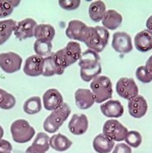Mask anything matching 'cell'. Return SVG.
<instances>
[{
    "label": "cell",
    "mask_w": 152,
    "mask_h": 153,
    "mask_svg": "<svg viewBox=\"0 0 152 153\" xmlns=\"http://www.w3.org/2000/svg\"><path fill=\"white\" fill-rule=\"evenodd\" d=\"M78 65L81 78L85 82H90L102 73L100 56L90 49L85 50L82 54L78 60Z\"/></svg>",
    "instance_id": "obj_1"
},
{
    "label": "cell",
    "mask_w": 152,
    "mask_h": 153,
    "mask_svg": "<svg viewBox=\"0 0 152 153\" xmlns=\"http://www.w3.org/2000/svg\"><path fill=\"white\" fill-rule=\"evenodd\" d=\"M90 89L95 103H102L112 98V83L108 76L100 75L96 76L91 81Z\"/></svg>",
    "instance_id": "obj_2"
},
{
    "label": "cell",
    "mask_w": 152,
    "mask_h": 153,
    "mask_svg": "<svg viewBox=\"0 0 152 153\" xmlns=\"http://www.w3.org/2000/svg\"><path fill=\"white\" fill-rule=\"evenodd\" d=\"M71 113V108L66 103H64L59 108L52 111L43 122V129L47 133L54 134L58 131L65 123Z\"/></svg>",
    "instance_id": "obj_3"
},
{
    "label": "cell",
    "mask_w": 152,
    "mask_h": 153,
    "mask_svg": "<svg viewBox=\"0 0 152 153\" xmlns=\"http://www.w3.org/2000/svg\"><path fill=\"white\" fill-rule=\"evenodd\" d=\"M54 54L59 65L66 68L78 61L82 52L79 42L70 41L64 48L57 51Z\"/></svg>",
    "instance_id": "obj_4"
},
{
    "label": "cell",
    "mask_w": 152,
    "mask_h": 153,
    "mask_svg": "<svg viewBox=\"0 0 152 153\" xmlns=\"http://www.w3.org/2000/svg\"><path fill=\"white\" fill-rule=\"evenodd\" d=\"M109 33L108 30L102 26L90 27V33L85 44L90 50L100 53L108 43Z\"/></svg>",
    "instance_id": "obj_5"
},
{
    "label": "cell",
    "mask_w": 152,
    "mask_h": 153,
    "mask_svg": "<svg viewBox=\"0 0 152 153\" xmlns=\"http://www.w3.org/2000/svg\"><path fill=\"white\" fill-rule=\"evenodd\" d=\"M12 139L17 143H26L35 135V130L24 119H18L12 122L10 127Z\"/></svg>",
    "instance_id": "obj_6"
},
{
    "label": "cell",
    "mask_w": 152,
    "mask_h": 153,
    "mask_svg": "<svg viewBox=\"0 0 152 153\" xmlns=\"http://www.w3.org/2000/svg\"><path fill=\"white\" fill-rule=\"evenodd\" d=\"M128 132L127 128L116 119L108 120L102 126V134L114 142L124 141Z\"/></svg>",
    "instance_id": "obj_7"
},
{
    "label": "cell",
    "mask_w": 152,
    "mask_h": 153,
    "mask_svg": "<svg viewBox=\"0 0 152 153\" xmlns=\"http://www.w3.org/2000/svg\"><path fill=\"white\" fill-rule=\"evenodd\" d=\"M90 27L79 20H72L67 24L65 31L66 36L71 40L82 42L85 43L90 33Z\"/></svg>",
    "instance_id": "obj_8"
},
{
    "label": "cell",
    "mask_w": 152,
    "mask_h": 153,
    "mask_svg": "<svg viewBox=\"0 0 152 153\" xmlns=\"http://www.w3.org/2000/svg\"><path fill=\"white\" fill-rule=\"evenodd\" d=\"M23 59L20 55L12 51L0 53V68L6 74H12L21 68Z\"/></svg>",
    "instance_id": "obj_9"
},
{
    "label": "cell",
    "mask_w": 152,
    "mask_h": 153,
    "mask_svg": "<svg viewBox=\"0 0 152 153\" xmlns=\"http://www.w3.org/2000/svg\"><path fill=\"white\" fill-rule=\"evenodd\" d=\"M116 91L119 96L130 100L138 95V87L134 80L129 77H121L117 81Z\"/></svg>",
    "instance_id": "obj_10"
},
{
    "label": "cell",
    "mask_w": 152,
    "mask_h": 153,
    "mask_svg": "<svg viewBox=\"0 0 152 153\" xmlns=\"http://www.w3.org/2000/svg\"><path fill=\"white\" fill-rule=\"evenodd\" d=\"M38 24L32 18H25L16 23L14 35L19 40H25L34 37V30Z\"/></svg>",
    "instance_id": "obj_11"
},
{
    "label": "cell",
    "mask_w": 152,
    "mask_h": 153,
    "mask_svg": "<svg viewBox=\"0 0 152 153\" xmlns=\"http://www.w3.org/2000/svg\"><path fill=\"white\" fill-rule=\"evenodd\" d=\"M111 46L116 52L128 54L133 50L132 38L125 32H116L112 36Z\"/></svg>",
    "instance_id": "obj_12"
},
{
    "label": "cell",
    "mask_w": 152,
    "mask_h": 153,
    "mask_svg": "<svg viewBox=\"0 0 152 153\" xmlns=\"http://www.w3.org/2000/svg\"><path fill=\"white\" fill-rule=\"evenodd\" d=\"M44 58L37 55L29 56L24 65L23 71L27 76H38L42 75L43 71Z\"/></svg>",
    "instance_id": "obj_13"
},
{
    "label": "cell",
    "mask_w": 152,
    "mask_h": 153,
    "mask_svg": "<svg viewBox=\"0 0 152 153\" xmlns=\"http://www.w3.org/2000/svg\"><path fill=\"white\" fill-rule=\"evenodd\" d=\"M128 110L132 117L140 119L146 114L148 110V104L146 99L142 95H137L133 99L129 100Z\"/></svg>",
    "instance_id": "obj_14"
},
{
    "label": "cell",
    "mask_w": 152,
    "mask_h": 153,
    "mask_svg": "<svg viewBox=\"0 0 152 153\" xmlns=\"http://www.w3.org/2000/svg\"><path fill=\"white\" fill-rule=\"evenodd\" d=\"M44 108L47 111H54L64 103V98L61 93L56 89H49L42 96Z\"/></svg>",
    "instance_id": "obj_15"
},
{
    "label": "cell",
    "mask_w": 152,
    "mask_h": 153,
    "mask_svg": "<svg viewBox=\"0 0 152 153\" xmlns=\"http://www.w3.org/2000/svg\"><path fill=\"white\" fill-rule=\"evenodd\" d=\"M89 128V121L85 114H74L68 123V130L74 135H82Z\"/></svg>",
    "instance_id": "obj_16"
},
{
    "label": "cell",
    "mask_w": 152,
    "mask_h": 153,
    "mask_svg": "<svg viewBox=\"0 0 152 153\" xmlns=\"http://www.w3.org/2000/svg\"><path fill=\"white\" fill-rule=\"evenodd\" d=\"M74 98L76 105L82 110L90 108L95 103L94 94L89 89H77L74 94Z\"/></svg>",
    "instance_id": "obj_17"
},
{
    "label": "cell",
    "mask_w": 152,
    "mask_h": 153,
    "mask_svg": "<svg viewBox=\"0 0 152 153\" xmlns=\"http://www.w3.org/2000/svg\"><path fill=\"white\" fill-rule=\"evenodd\" d=\"M100 111L107 117L119 118L122 117L125 109L119 100H110L101 104Z\"/></svg>",
    "instance_id": "obj_18"
},
{
    "label": "cell",
    "mask_w": 152,
    "mask_h": 153,
    "mask_svg": "<svg viewBox=\"0 0 152 153\" xmlns=\"http://www.w3.org/2000/svg\"><path fill=\"white\" fill-rule=\"evenodd\" d=\"M65 68H63L57 61L55 54L51 53L49 56L44 58L43 71L42 75L44 76H52L54 75H62Z\"/></svg>",
    "instance_id": "obj_19"
},
{
    "label": "cell",
    "mask_w": 152,
    "mask_h": 153,
    "mask_svg": "<svg viewBox=\"0 0 152 153\" xmlns=\"http://www.w3.org/2000/svg\"><path fill=\"white\" fill-rule=\"evenodd\" d=\"M134 46L140 52H147L152 49V32L142 30L134 37Z\"/></svg>",
    "instance_id": "obj_20"
},
{
    "label": "cell",
    "mask_w": 152,
    "mask_h": 153,
    "mask_svg": "<svg viewBox=\"0 0 152 153\" xmlns=\"http://www.w3.org/2000/svg\"><path fill=\"white\" fill-rule=\"evenodd\" d=\"M122 21V16L116 11L111 9L105 12L102 20V24L103 27L108 30H115L120 26Z\"/></svg>",
    "instance_id": "obj_21"
},
{
    "label": "cell",
    "mask_w": 152,
    "mask_h": 153,
    "mask_svg": "<svg viewBox=\"0 0 152 153\" xmlns=\"http://www.w3.org/2000/svg\"><path fill=\"white\" fill-rule=\"evenodd\" d=\"M115 142L108 138L103 134H99L93 140V148L97 153H109L112 152Z\"/></svg>",
    "instance_id": "obj_22"
},
{
    "label": "cell",
    "mask_w": 152,
    "mask_h": 153,
    "mask_svg": "<svg viewBox=\"0 0 152 153\" xmlns=\"http://www.w3.org/2000/svg\"><path fill=\"white\" fill-rule=\"evenodd\" d=\"M73 145V141L62 134H56L50 138V147L56 152H65Z\"/></svg>",
    "instance_id": "obj_23"
},
{
    "label": "cell",
    "mask_w": 152,
    "mask_h": 153,
    "mask_svg": "<svg viewBox=\"0 0 152 153\" xmlns=\"http://www.w3.org/2000/svg\"><path fill=\"white\" fill-rule=\"evenodd\" d=\"M56 35L55 28L49 24H40L36 26L34 30V37L36 40L43 39L51 42Z\"/></svg>",
    "instance_id": "obj_24"
},
{
    "label": "cell",
    "mask_w": 152,
    "mask_h": 153,
    "mask_svg": "<svg viewBox=\"0 0 152 153\" xmlns=\"http://www.w3.org/2000/svg\"><path fill=\"white\" fill-rule=\"evenodd\" d=\"M106 12L107 10L105 3L100 0L92 2L89 7V16L94 22H99L102 21Z\"/></svg>",
    "instance_id": "obj_25"
},
{
    "label": "cell",
    "mask_w": 152,
    "mask_h": 153,
    "mask_svg": "<svg viewBox=\"0 0 152 153\" xmlns=\"http://www.w3.org/2000/svg\"><path fill=\"white\" fill-rule=\"evenodd\" d=\"M16 22L12 20H4L0 21V46L8 40L12 33L14 32Z\"/></svg>",
    "instance_id": "obj_26"
},
{
    "label": "cell",
    "mask_w": 152,
    "mask_h": 153,
    "mask_svg": "<svg viewBox=\"0 0 152 153\" xmlns=\"http://www.w3.org/2000/svg\"><path fill=\"white\" fill-rule=\"evenodd\" d=\"M30 146L38 152L46 153L50 148V137L46 133H38Z\"/></svg>",
    "instance_id": "obj_27"
},
{
    "label": "cell",
    "mask_w": 152,
    "mask_h": 153,
    "mask_svg": "<svg viewBox=\"0 0 152 153\" xmlns=\"http://www.w3.org/2000/svg\"><path fill=\"white\" fill-rule=\"evenodd\" d=\"M42 108V102L41 98L38 96H33L25 100L24 103L23 110L28 115H34L40 112Z\"/></svg>",
    "instance_id": "obj_28"
},
{
    "label": "cell",
    "mask_w": 152,
    "mask_h": 153,
    "mask_svg": "<svg viewBox=\"0 0 152 153\" xmlns=\"http://www.w3.org/2000/svg\"><path fill=\"white\" fill-rule=\"evenodd\" d=\"M33 50L37 56L46 58L52 53V42L47 40H36L33 44Z\"/></svg>",
    "instance_id": "obj_29"
},
{
    "label": "cell",
    "mask_w": 152,
    "mask_h": 153,
    "mask_svg": "<svg viewBox=\"0 0 152 153\" xmlns=\"http://www.w3.org/2000/svg\"><path fill=\"white\" fill-rule=\"evenodd\" d=\"M21 1L15 0H0V18L7 17L13 12L15 7L20 4Z\"/></svg>",
    "instance_id": "obj_30"
},
{
    "label": "cell",
    "mask_w": 152,
    "mask_h": 153,
    "mask_svg": "<svg viewBox=\"0 0 152 153\" xmlns=\"http://www.w3.org/2000/svg\"><path fill=\"white\" fill-rule=\"evenodd\" d=\"M16 98L3 89L0 90V108L9 110L16 105Z\"/></svg>",
    "instance_id": "obj_31"
},
{
    "label": "cell",
    "mask_w": 152,
    "mask_h": 153,
    "mask_svg": "<svg viewBox=\"0 0 152 153\" xmlns=\"http://www.w3.org/2000/svg\"><path fill=\"white\" fill-rule=\"evenodd\" d=\"M125 141L126 144L129 145L130 147L138 148L142 143V137L138 131L131 130L128 132L125 138Z\"/></svg>",
    "instance_id": "obj_32"
},
{
    "label": "cell",
    "mask_w": 152,
    "mask_h": 153,
    "mask_svg": "<svg viewBox=\"0 0 152 153\" xmlns=\"http://www.w3.org/2000/svg\"><path fill=\"white\" fill-rule=\"evenodd\" d=\"M136 77L142 83H150L152 82V74L147 70L146 66H140L137 68Z\"/></svg>",
    "instance_id": "obj_33"
},
{
    "label": "cell",
    "mask_w": 152,
    "mask_h": 153,
    "mask_svg": "<svg viewBox=\"0 0 152 153\" xmlns=\"http://www.w3.org/2000/svg\"><path fill=\"white\" fill-rule=\"evenodd\" d=\"M81 4L80 0H59V5L60 7L67 11H73L79 7Z\"/></svg>",
    "instance_id": "obj_34"
},
{
    "label": "cell",
    "mask_w": 152,
    "mask_h": 153,
    "mask_svg": "<svg viewBox=\"0 0 152 153\" xmlns=\"http://www.w3.org/2000/svg\"><path fill=\"white\" fill-rule=\"evenodd\" d=\"M112 153H132V148L124 143H119L115 145Z\"/></svg>",
    "instance_id": "obj_35"
},
{
    "label": "cell",
    "mask_w": 152,
    "mask_h": 153,
    "mask_svg": "<svg viewBox=\"0 0 152 153\" xmlns=\"http://www.w3.org/2000/svg\"><path fill=\"white\" fill-rule=\"evenodd\" d=\"M12 145L5 139L0 140V153H12Z\"/></svg>",
    "instance_id": "obj_36"
},
{
    "label": "cell",
    "mask_w": 152,
    "mask_h": 153,
    "mask_svg": "<svg viewBox=\"0 0 152 153\" xmlns=\"http://www.w3.org/2000/svg\"><path fill=\"white\" fill-rule=\"evenodd\" d=\"M146 68H147V70L149 71L150 73L152 74V55L150 56L146 62Z\"/></svg>",
    "instance_id": "obj_37"
},
{
    "label": "cell",
    "mask_w": 152,
    "mask_h": 153,
    "mask_svg": "<svg viewBox=\"0 0 152 153\" xmlns=\"http://www.w3.org/2000/svg\"><path fill=\"white\" fill-rule=\"evenodd\" d=\"M146 30H149L151 32H152V15L150 16L147 20H146Z\"/></svg>",
    "instance_id": "obj_38"
},
{
    "label": "cell",
    "mask_w": 152,
    "mask_h": 153,
    "mask_svg": "<svg viewBox=\"0 0 152 153\" xmlns=\"http://www.w3.org/2000/svg\"><path fill=\"white\" fill-rule=\"evenodd\" d=\"M24 153H41V152H37L36 150H34L31 146H29V147L27 148Z\"/></svg>",
    "instance_id": "obj_39"
},
{
    "label": "cell",
    "mask_w": 152,
    "mask_h": 153,
    "mask_svg": "<svg viewBox=\"0 0 152 153\" xmlns=\"http://www.w3.org/2000/svg\"><path fill=\"white\" fill-rule=\"evenodd\" d=\"M3 135H4V130H3L2 126L0 125V140H2V139H3Z\"/></svg>",
    "instance_id": "obj_40"
},
{
    "label": "cell",
    "mask_w": 152,
    "mask_h": 153,
    "mask_svg": "<svg viewBox=\"0 0 152 153\" xmlns=\"http://www.w3.org/2000/svg\"><path fill=\"white\" fill-rule=\"evenodd\" d=\"M0 90H1V88H0Z\"/></svg>",
    "instance_id": "obj_41"
}]
</instances>
